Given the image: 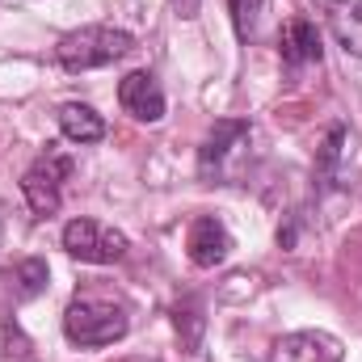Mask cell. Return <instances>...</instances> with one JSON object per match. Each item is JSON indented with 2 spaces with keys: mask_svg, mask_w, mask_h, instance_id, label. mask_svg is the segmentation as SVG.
I'll return each instance as SVG.
<instances>
[{
  "mask_svg": "<svg viewBox=\"0 0 362 362\" xmlns=\"http://www.w3.org/2000/svg\"><path fill=\"white\" fill-rule=\"evenodd\" d=\"M135 51V38L127 30H114V25H81L72 34L59 38L55 47V59L68 68V72H93V68H105V64H118Z\"/></svg>",
  "mask_w": 362,
  "mask_h": 362,
  "instance_id": "obj_1",
  "label": "cell"
},
{
  "mask_svg": "<svg viewBox=\"0 0 362 362\" xmlns=\"http://www.w3.org/2000/svg\"><path fill=\"white\" fill-rule=\"evenodd\" d=\"M64 333L72 346H110L127 333V308L105 295H76L64 312Z\"/></svg>",
  "mask_w": 362,
  "mask_h": 362,
  "instance_id": "obj_2",
  "label": "cell"
},
{
  "mask_svg": "<svg viewBox=\"0 0 362 362\" xmlns=\"http://www.w3.org/2000/svg\"><path fill=\"white\" fill-rule=\"evenodd\" d=\"M68 177H72V156H64L55 144H47V152H42V156L25 169V177H21V194H25L30 211H34V215H55Z\"/></svg>",
  "mask_w": 362,
  "mask_h": 362,
  "instance_id": "obj_3",
  "label": "cell"
},
{
  "mask_svg": "<svg viewBox=\"0 0 362 362\" xmlns=\"http://www.w3.org/2000/svg\"><path fill=\"white\" fill-rule=\"evenodd\" d=\"M64 249L76 257V262H89V266H114L127 257V236L101 219H72L64 228Z\"/></svg>",
  "mask_w": 362,
  "mask_h": 362,
  "instance_id": "obj_4",
  "label": "cell"
},
{
  "mask_svg": "<svg viewBox=\"0 0 362 362\" xmlns=\"http://www.w3.org/2000/svg\"><path fill=\"white\" fill-rule=\"evenodd\" d=\"M249 139H253V127L245 118H219L211 127V135L202 139V148H198V177L228 181V160L240 148H249Z\"/></svg>",
  "mask_w": 362,
  "mask_h": 362,
  "instance_id": "obj_5",
  "label": "cell"
},
{
  "mask_svg": "<svg viewBox=\"0 0 362 362\" xmlns=\"http://www.w3.org/2000/svg\"><path fill=\"white\" fill-rule=\"evenodd\" d=\"M185 249H189V262H194L198 270H215V266L228 262V253H232V236H228V228H223L215 215H198V219L189 223Z\"/></svg>",
  "mask_w": 362,
  "mask_h": 362,
  "instance_id": "obj_6",
  "label": "cell"
},
{
  "mask_svg": "<svg viewBox=\"0 0 362 362\" xmlns=\"http://www.w3.org/2000/svg\"><path fill=\"white\" fill-rule=\"evenodd\" d=\"M118 105L139 122H160L165 118V89L152 72H131L118 81Z\"/></svg>",
  "mask_w": 362,
  "mask_h": 362,
  "instance_id": "obj_7",
  "label": "cell"
},
{
  "mask_svg": "<svg viewBox=\"0 0 362 362\" xmlns=\"http://www.w3.org/2000/svg\"><path fill=\"white\" fill-rule=\"evenodd\" d=\"M270 362H341V341L329 337V333H316V329L286 333L274 346Z\"/></svg>",
  "mask_w": 362,
  "mask_h": 362,
  "instance_id": "obj_8",
  "label": "cell"
},
{
  "mask_svg": "<svg viewBox=\"0 0 362 362\" xmlns=\"http://www.w3.org/2000/svg\"><path fill=\"white\" fill-rule=\"evenodd\" d=\"M325 21H329V34L337 38V47L362 59V0H329Z\"/></svg>",
  "mask_w": 362,
  "mask_h": 362,
  "instance_id": "obj_9",
  "label": "cell"
},
{
  "mask_svg": "<svg viewBox=\"0 0 362 362\" xmlns=\"http://www.w3.org/2000/svg\"><path fill=\"white\" fill-rule=\"evenodd\" d=\"M282 64H286V68L320 64V30H316L308 17L286 21V30H282Z\"/></svg>",
  "mask_w": 362,
  "mask_h": 362,
  "instance_id": "obj_10",
  "label": "cell"
},
{
  "mask_svg": "<svg viewBox=\"0 0 362 362\" xmlns=\"http://www.w3.org/2000/svg\"><path fill=\"white\" fill-rule=\"evenodd\" d=\"M350 127H329L320 152H316V181L320 185H346V148H350Z\"/></svg>",
  "mask_w": 362,
  "mask_h": 362,
  "instance_id": "obj_11",
  "label": "cell"
},
{
  "mask_svg": "<svg viewBox=\"0 0 362 362\" xmlns=\"http://www.w3.org/2000/svg\"><path fill=\"white\" fill-rule=\"evenodd\" d=\"M59 131L72 144H97V139H105V118L93 105H85V101H68L59 110Z\"/></svg>",
  "mask_w": 362,
  "mask_h": 362,
  "instance_id": "obj_12",
  "label": "cell"
},
{
  "mask_svg": "<svg viewBox=\"0 0 362 362\" xmlns=\"http://www.w3.org/2000/svg\"><path fill=\"white\" fill-rule=\"evenodd\" d=\"M8 278H13V295H17V299H34V295H42V286H47L51 270H47L42 257H25V262L13 266Z\"/></svg>",
  "mask_w": 362,
  "mask_h": 362,
  "instance_id": "obj_13",
  "label": "cell"
},
{
  "mask_svg": "<svg viewBox=\"0 0 362 362\" xmlns=\"http://www.w3.org/2000/svg\"><path fill=\"white\" fill-rule=\"evenodd\" d=\"M262 4H266V0H228V13H232V25H236V38H240V42L253 38L257 17H262Z\"/></svg>",
  "mask_w": 362,
  "mask_h": 362,
  "instance_id": "obj_14",
  "label": "cell"
},
{
  "mask_svg": "<svg viewBox=\"0 0 362 362\" xmlns=\"http://www.w3.org/2000/svg\"><path fill=\"white\" fill-rule=\"evenodd\" d=\"M169 4H173V13H177L181 21H194L198 8H202V0H169Z\"/></svg>",
  "mask_w": 362,
  "mask_h": 362,
  "instance_id": "obj_15",
  "label": "cell"
}]
</instances>
